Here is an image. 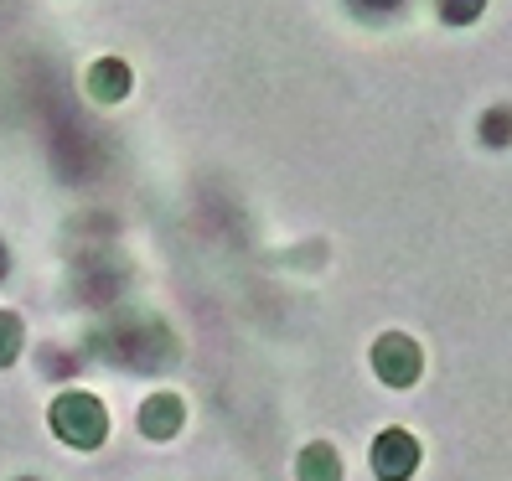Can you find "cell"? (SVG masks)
Returning a JSON list of instances; mask_svg holds the SVG:
<instances>
[{
  "mask_svg": "<svg viewBox=\"0 0 512 481\" xmlns=\"http://www.w3.org/2000/svg\"><path fill=\"white\" fill-rule=\"evenodd\" d=\"M52 430L63 435L68 445L88 450V445H99L104 430H109V419H104V404L94 394H63V399H52Z\"/></svg>",
  "mask_w": 512,
  "mask_h": 481,
  "instance_id": "cell-1",
  "label": "cell"
},
{
  "mask_svg": "<svg viewBox=\"0 0 512 481\" xmlns=\"http://www.w3.org/2000/svg\"><path fill=\"white\" fill-rule=\"evenodd\" d=\"M373 368H378V378H383L388 388H409V383L419 378V347H414L409 337H399V332H388V337H378V347H373Z\"/></svg>",
  "mask_w": 512,
  "mask_h": 481,
  "instance_id": "cell-2",
  "label": "cell"
},
{
  "mask_svg": "<svg viewBox=\"0 0 512 481\" xmlns=\"http://www.w3.org/2000/svg\"><path fill=\"white\" fill-rule=\"evenodd\" d=\"M414 466H419V445H414V435H404V430H383V435L373 440V471H378L383 481H409Z\"/></svg>",
  "mask_w": 512,
  "mask_h": 481,
  "instance_id": "cell-3",
  "label": "cell"
},
{
  "mask_svg": "<svg viewBox=\"0 0 512 481\" xmlns=\"http://www.w3.org/2000/svg\"><path fill=\"white\" fill-rule=\"evenodd\" d=\"M88 94H94L99 104H119L130 94V68L119 63V57H104V63L88 68Z\"/></svg>",
  "mask_w": 512,
  "mask_h": 481,
  "instance_id": "cell-4",
  "label": "cell"
},
{
  "mask_svg": "<svg viewBox=\"0 0 512 481\" xmlns=\"http://www.w3.org/2000/svg\"><path fill=\"white\" fill-rule=\"evenodd\" d=\"M176 425H182V404H176L171 394L150 399V404L140 409V430H145V435H156V440H161V435H171Z\"/></svg>",
  "mask_w": 512,
  "mask_h": 481,
  "instance_id": "cell-5",
  "label": "cell"
},
{
  "mask_svg": "<svg viewBox=\"0 0 512 481\" xmlns=\"http://www.w3.org/2000/svg\"><path fill=\"white\" fill-rule=\"evenodd\" d=\"M300 481H342L337 450H331V445H311V450H300Z\"/></svg>",
  "mask_w": 512,
  "mask_h": 481,
  "instance_id": "cell-6",
  "label": "cell"
},
{
  "mask_svg": "<svg viewBox=\"0 0 512 481\" xmlns=\"http://www.w3.org/2000/svg\"><path fill=\"white\" fill-rule=\"evenodd\" d=\"M21 342H26V332H21V316L0 311V368H6V363H16V357H21Z\"/></svg>",
  "mask_w": 512,
  "mask_h": 481,
  "instance_id": "cell-7",
  "label": "cell"
},
{
  "mask_svg": "<svg viewBox=\"0 0 512 481\" xmlns=\"http://www.w3.org/2000/svg\"><path fill=\"white\" fill-rule=\"evenodd\" d=\"M481 6H487V0H440V16H445L450 26H466V21L481 16Z\"/></svg>",
  "mask_w": 512,
  "mask_h": 481,
  "instance_id": "cell-8",
  "label": "cell"
},
{
  "mask_svg": "<svg viewBox=\"0 0 512 481\" xmlns=\"http://www.w3.org/2000/svg\"><path fill=\"white\" fill-rule=\"evenodd\" d=\"M512 135V109H492V119L481 125V140H492V145H507Z\"/></svg>",
  "mask_w": 512,
  "mask_h": 481,
  "instance_id": "cell-9",
  "label": "cell"
},
{
  "mask_svg": "<svg viewBox=\"0 0 512 481\" xmlns=\"http://www.w3.org/2000/svg\"><path fill=\"white\" fill-rule=\"evenodd\" d=\"M357 6H363V11H394L399 0H357Z\"/></svg>",
  "mask_w": 512,
  "mask_h": 481,
  "instance_id": "cell-10",
  "label": "cell"
},
{
  "mask_svg": "<svg viewBox=\"0 0 512 481\" xmlns=\"http://www.w3.org/2000/svg\"><path fill=\"white\" fill-rule=\"evenodd\" d=\"M0 280H6V249H0Z\"/></svg>",
  "mask_w": 512,
  "mask_h": 481,
  "instance_id": "cell-11",
  "label": "cell"
}]
</instances>
